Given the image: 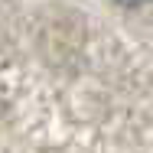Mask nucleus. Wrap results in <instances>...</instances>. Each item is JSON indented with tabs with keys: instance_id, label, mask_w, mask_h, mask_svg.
<instances>
[{
	"instance_id": "f257e3e1",
	"label": "nucleus",
	"mask_w": 153,
	"mask_h": 153,
	"mask_svg": "<svg viewBox=\"0 0 153 153\" xmlns=\"http://www.w3.org/2000/svg\"><path fill=\"white\" fill-rule=\"evenodd\" d=\"M114 3H121V7H143V3H150V0H114Z\"/></svg>"
}]
</instances>
